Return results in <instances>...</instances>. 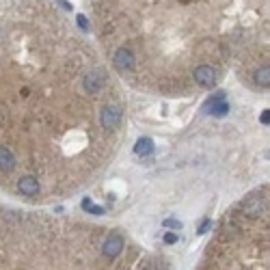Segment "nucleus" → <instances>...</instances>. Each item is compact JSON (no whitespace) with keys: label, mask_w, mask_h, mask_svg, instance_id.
<instances>
[{"label":"nucleus","mask_w":270,"mask_h":270,"mask_svg":"<svg viewBox=\"0 0 270 270\" xmlns=\"http://www.w3.org/2000/svg\"><path fill=\"white\" fill-rule=\"evenodd\" d=\"M111 61L48 0L2 9V188L48 203L84 188L123 141L126 99Z\"/></svg>","instance_id":"nucleus-1"},{"label":"nucleus","mask_w":270,"mask_h":270,"mask_svg":"<svg viewBox=\"0 0 270 270\" xmlns=\"http://www.w3.org/2000/svg\"><path fill=\"white\" fill-rule=\"evenodd\" d=\"M46 249L52 251L43 268H119L126 240L117 231L63 218L2 216V268H33Z\"/></svg>","instance_id":"nucleus-2"},{"label":"nucleus","mask_w":270,"mask_h":270,"mask_svg":"<svg viewBox=\"0 0 270 270\" xmlns=\"http://www.w3.org/2000/svg\"><path fill=\"white\" fill-rule=\"evenodd\" d=\"M203 268H270V186L227 212L208 244Z\"/></svg>","instance_id":"nucleus-3"}]
</instances>
